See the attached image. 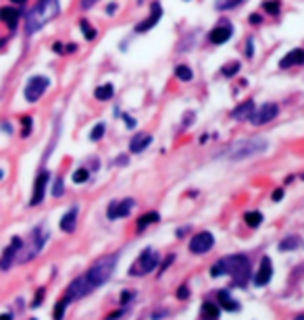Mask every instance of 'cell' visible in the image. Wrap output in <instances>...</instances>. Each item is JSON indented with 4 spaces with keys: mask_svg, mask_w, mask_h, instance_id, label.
I'll return each instance as SVG.
<instances>
[{
    "mask_svg": "<svg viewBox=\"0 0 304 320\" xmlns=\"http://www.w3.org/2000/svg\"><path fill=\"white\" fill-rule=\"evenodd\" d=\"M269 148V141L261 135L256 137H248V139H240L236 144H231L229 148H225L221 152V156L227 158V160H233V162H240V160H246V158H252V156H259L265 150Z\"/></svg>",
    "mask_w": 304,
    "mask_h": 320,
    "instance_id": "obj_4",
    "label": "cell"
},
{
    "mask_svg": "<svg viewBox=\"0 0 304 320\" xmlns=\"http://www.w3.org/2000/svg\"><path fill=\"white\" fill-rule=\"evenodd\" d=\"M158 262H160L158 254L154 250H150V247H146V250L138 256V260H134V264L130 266V277H144L154 270L158 266Z\"/></svg>",
    "mask_w": 304,
    "mask_h": 320,
    "instance_id": "obj_5",
    "label": "cell"
},
{
    "mask_svg": "<svg viewBox=\"0 0 304 320\" xmlns=\"http://www.w3.org/2000/svg\"><path fill=\"white\" fill-rule=\"evenodd\" d=\"M117 160H119V164H127V156H119Z\"/></svg>",
    "mask_w": 304,
    "mask_h": 320,
    "instance_id": "obj_49",
    "label": "cell"
},
{
    "mask_svg": "<svg viewBox=\"0 0 304 320\" xmlns=\"http://www.w3.org/2000/svg\"><path fill=\"white\" fill-rule=\"evenodd\" d=\"M175 77L181 79V81H192L194 73H192V69L188 65H177L175 67Z\"/></svg>",
    "mask_w": 304,
    "mask_h": 320,
    "instance_id": "obj_28",
    "label": "cell"
},
{
    "mask_svg": "<svg viewBox=\"0 0 304 320\" xmlns=\"http://www.w3.org/2000/svg\"><path fill=\"white\" fill-rule=\"evenodd\" d=\"M231 35H233L231 23H229V21H221L219 25H215L213 29L208 31V42L215 44V46H221V44H225V42L231 38Z\"/></svg>",
    "mask_w": 304,
    "mask_h": 320,
    "instance_id": "obj_11",
    "label": "cell"
},
{
    "mask_svg": "<svg viewBox=\"0 0 304 320\" xmlns=\"http://www.w3.org/2000/svg\"><path fill=\"white\" fill-rule=\"evenodd\" d=\"M117 8H119V4H117V2L107 4V15H115V13H117Z\"/></svg>",
    "mask_w": 304,
    "mask_h": 320,
    "instance_id": "obj_42",
    "label": "cell"
},
{
    "mask_svg": "<svg viewBox=\"0 0 304 320\" xmlns=\"http://www.w3.org/2000/svg\"><path fill=\"white\" fill-rule=\"evenodd\" d=\"M217 300H219L221 308H225V310H229V312H238L240 310V304L233 302L227 291H217Z\"/></svg>",
    "mask_w": 304,
    "mask_h": 320,
    "instance_id": "obj_21",
    "label": "cell"
},
{
    "mask_svg": "<svg viewBox=\"0 0 304 320\" xmlns=\"http://www.w3.org/2000/svg\"><path fill=\"white\" fill-rule=\"evenodd\" d=\"M302 179H304V175H302Z\"/></svg>",
    "mask_w": 304,
    "mask_h": 320,
    "instance_id": "obj_53",
    "label": "cell"
},
{
    "mask_svg": "<svg viewBox=\"0 0 304 320\" xmlns=\"http://www.w3.org/2000/svg\"><path fill=\"white\" fill-rule=\"evenodd\" d=\"M88 179H90V171L84 169V167L77 169V171L73 173V183H86Z\"/></svg>",
    "mask_w": 304,
    "mask_h": 320,
    "instance_id": "obj_33",
    "label": "cell"
},
{
    "mask_svg": "<svg viewBox=\"0 0 304 320\" xmlns=\"http://www.w3.org/2000/svg\"><path fill=\"white\" fill-rule=\"evenodd\" d=\"M104 133H107V125L98 123V125H94V129L90 131V139H92V141H98V139L104 137Z\"/></svg>",
    "mask_w": 304,
    "mask_h": 320,
    "instance_id": "obj_32",
    "label": "cell"
},
{
    "mask_svg": "<svg viewBox=\"0 0 304 320\" xmlns=\"http://www.w3.org/2000/svg\"><path fill=\"white\" fill-rule=\"evenodd\" d=\"M150 144H152V135L150 133H136L134 139L130 141V150L134 154H140V152H144Z\"/></svg>",
    "mask_w": 304,
    "mask_h": 320,
    "instance_id": "obj_20",
    "label": "cell"
},
{
    "mask_svg": "<svg viewBox=\"0 0 304 320\" xmlns=\"http://www.w3.org/2000/svg\"><path fill=\"white\" fill-rule=\"evenodd\" d=\"M48 86H50V79L46 77V75H33V77H29V81H27V86H25V100L27 102H38L40 98H42V94L48 90Z\"/></svg>",
    "mask_w": 304,
    "mask_h": 320,
    "instance_id": "obj_7",
    "label": "cell"
},
{
    "mask_svg": "<svg viewBox=\"0 0 304 320\" xmlns=\"http://www.w3.org/2000/svg\"><path fill=\"white\" fill-rule=\"evenodd\" d=\"M296 247H300V237H296V235H290V237H286L282 243H279V250H282V252L296 250Z\"/></svg>",
    "mask_w": 304,
    "mask_h": 320,
    "instance_id": "obj_26",
    "label": "cell"
},
{
    "mask_svg": "<svg viewBox=\"0 0 304 320\" xmlns=\"http://www.w3.org/2000/svg\"><path fill=\"white\" fill-rule=\"evenodd\" d=\"M79 27H81V31H84L86 40H94V38H96V29H92L88 21H81V23H79Z\"/></svg>",
    "mask_w": 304,
    "mask_h": 320,
    "instance_id": "obj_34",
    "label": "cell"
},
{
    "mask_svg": "<svg viewBox=\"0 0 304 320\" xmlns=\"http://www.w3.org/2000/svg\"><path fill=\"white\" fill-rule=\"evenodd\" d=\"M113 94H115L113 84H104V86H98V88H96L94 96H96V100H100V102H107V100L113 98Z\"/></svg>",
    "mask_w": 304,
    "mask_h": 320,
    "instance_id": "obj_23",
    "label": "cell"
},
{
    "mask_svg": "<svg viewBox=\"0 0 304 320\" xmlns=\"http://www.w3.org/2000/svg\"><path fill=\"white\" fill-rule=\"evenodd\" d=\"M2 320H13V316H10V312H4V314H2Z\"/></svg>",
    "mask_w": 304,
    "mask_h": 320,
    "instance_id": "obj_48",
    "label": "cell"
},
{
    "mask_svg": "<svg viewBox=\"0 0 304 320\" xmlns=\"http://www.w3.org/2000/svg\"><path fill=\"white\" fill-rule=\"evenodd\" d=\"M134 298H136L134 291H123V295H121V304H127V302L134 300Z\"/></svg>",
    "mask_w": 304,
    "mask_h": 320,
    "instance_id": "obj_37",
    "label": "cell"
},
{
    "mask_svg": "<svg viewBox=\"0 0 304 320\" xmlns=\"http://www.w3.org/2000/svg\"><path fill=\"white\" fill-rule=\"evenodd\" d=\"M134 206H136V202H134L132 198H125V200H121V202H113V204L109 206L107 216H109L111 220H115V218H125V216H130V212L134 210Z\"/></svg>",
    "mask_w": 304,
    "mask_h": 320,
    "instance_id": "obj_12",
    "label": "cell"
},
{
    "mask_svg": "<svg viewBox=\"0 0 304 320\" xmlns=\"http://www.w3.org/2000/svg\"><path fill=\"white\" fill-rule=\"evenodd\" d=\"M160 216H158V212H146V214H142L138 218V229L140 231H144L148 224H152V222H156Z\"/></svg>",
    "mask_w": 304,
    "mask_h": 320,
    "instance_id": "obj_24",
    "label": "cell"
},
{
    "mask_svg": "<svg viewBox=\"0 0 304 320\" xmlns=\"http://www.w3.org/2000/svg\"><path fill=\"white\" fill-rule=\"evenodd\" d=\"M123 121L127 123V127H130V129H134V127H136V121H134V118H132L130 114H123Z\"/></svg>",
    "mask_w": 304,
    "mask_h": 320,
    "instance_id": "obj_44",
    "label": "cell"
},
{
    "mask_svg": "<svg viewBox=\"0 0 304 320\" xmlns=\"http://www.w3.org/2000/svg\"><path fill=\"white\" fill-rule=\"evenodd\" d=\"M52 50H54L56 54H63V52H65V46H63L61 42H54V46H52Z\"/></svg>",
    "mask_w": 304,
    "mask_h": 320,
    "instance_id": "obj_43",
    "label": "cell"
},
{
    "mask_svg": "<svg viewBox=\"0 0 304 320\" xmlns=\"http://www.w3.org/2000/svg\"><path fill=\"white\" fill-rule=\"evenodd\" d=\"M160 17H162V6H160V2H152L150 15H148L142 23H138V25H136V31H138V33H146V31H150V29L160 21Z\"/></svg>",
    "mask_w": 304,
    "mask_h": 320,
    "instance_id": "obj_13",
    "label": "cell"
},
{
    "mask_svg": "<svg viewBox=\"0 0 304 320\" xmlns=\"http://www.w3.org/2000/svg\"><path fill=\"white\" fill-rule=\"evenodd\" d=\"M188 295H190V289L185 287V285L177 289V298H179V300H185V298H188Z\"/></svg>",
    "mask_w": 304,
    "mask_h": 320,
    "instance_id": "obj_38",
    "label": "cell"
},
{
    "mask_svg": "<svg viewBox=\"0 0 304 320\" xmlns=\"http://www.w3.org/2000/svg\"><path fill=\"white\" fill-rule=\"evenodd\" d=\"M65 192H63V177H56L54 179V185H52V196L54 198H61Z\"/></svg>",
    "mask_w": 304,
    "mask_h": 320,
    "instance_id": "obj_36",
    "label": "cell"
},
{
    "mask_svg": "<svg viewBox=\"0 0 304 320\" xmlns=\"http://www.w3.org/2000/svg\"><path fill=\"white\" fill-rule=\"evenodd\" d=\"M296 65H304V50L302 48L290 50L282 61H279V69H290V67H296Z\"/></svg>",
    "mask_w": 304,
    "mask_h": 320,
    "instance_id": "obj_17",
    "label": "cell"
},
{
    "mask_svg": "<svg viewBox=\"0 0 304 320\" xmlns=\"http://www.w3.org/2000/svg\"><path fill=\"white\" fill-rule=\"evenodd\" d=\"M282 198H284V189H275V192H273V200H275V202H279Z\"/></svg>",
    "mask_w": 304,
    "mask_h": 320,
    "instance_id": "obj_46",
    "label": "cell"
},
{
    "mask_svg": "<svg viewBox=\"0 0 304 320\" xmlns=\"http://www.w3.org/2000/svg\"><path fill=\"white\" fill-rule=\"evenodd\" d=\"M256 110V106H254V100H244L242 104H238L236 108L231 110V116L236 118V121H250V116L254 114Z\"/></svg>",
    "mask_w": 304,
    "mask_h": 320,
    "instance_id": "obj_16",
    "label": "cell"
},
{
    "mask_svg": "<svg viewBox=\"0 0 304 320\" xmlns=\"http://www.w3.org/2000/svg\"><path fill=\"white\" fill-rule=\"evenodd\" d=\"M294 320H304V314H300V316H296Z\"/></svg>",
    "mask_w": 304,
    "mask_h": 320,
    "instance_id": "obj_51",
    "label": "cell"
},
{
    "mask_svg": "<svg viewBox=\"0 0 304 320\" xmlns=\"http://www.w3.org/2000/svg\"><path fill=\"white\" fill-rule=\"evenodd\" d=\"M250 260L246 256H227L221 258L219 262L210 268V275L213 277H221V275H231L236 279L238 285H246V281L250 279Z\"/></svg>",
    "mask_w": 304,
    "mask_h": 320,
    "instance_id": "obj_2",
    "label": "cell"
},
{
    "mask_svg": "<svg viewBox=\"0 0 304 320\" xmlns=\"http://www.w3.org/2000/svg\"><path fill=\"white\" fill-rule=\"evenodd\" d=\"M263 10L269 15H279V10H282V2L279 0H265L263 2Z\"/></svg>",
    "mask_w": 304,
    "mask_h": 320,
    "instance_id": "obj_30",
    "label": "cell"
},
{
    "mask_svg": "<svg viewBox=\"0 0 304 320\" xmlns=\"http://www.w3.org/2000/svg\"><path fill=\"white\" fill-rule=\"evenodd\" d=\"M69 304H71V300H69L67 295H65V298H63L61 302H58V304L54 306V320H63L65 310H67V306H69Z\"/></svg>",
    "mask_w": 304,
    "mask_h": 320,
    "instance_id": "obj_31",
    "label": "cell"
},
{
    "mask_svg": "<svg viewBox=\"0 0 304 320\" xmlns=\"http://www.w3.org/2000/svg\"><path fill=\"white\" fill-rule=\"evenodd\" d=\"M42 298H44V289H40V291H38V298H36V302H33V306H40Z\"/></svg>",
    "mask_w": 304,
    "mask_h": 320,
    "instance_id": "obj_47",
    "label": "cell"
},
{
    "mask_svg": "<svg viewBox=\"0 0 304 320\" xmlns=\"http://www.w3.org/2000/svg\"><path fill=\"white\" fill-rule=\"evenodd\" d=\"M77 212L79 208L77 206H71L67 212H65V216L61 218V229L65 233H73L75 231V224H77Z\"/></svg>",
    "mask_w": 304,
    "mask_h": 320,
    "instance_id": "obj_19",
    "label": "cell"
},
{
    "mask_svg": "<svg viewBox=\"0 0 304 320\" xmlns=\"http://www.w3.org/2000/svg\"><path fill=\"white\" fill-rule=\"evenodd\" d=\"M142 2H144V0H138V4H142Z\"/></svg>",
    "mask_w": 304,
    "mask_h": 320,
    "instance_id": "obj_52",
    "label": "cell"
},
{
    "mask_svg": "<svg viewBox=\"0 0 304 320\" xmlns=\"http://www.w3.org/2000/svg\"><path fill=\"white\" fill-rule=\"evenodd\" d=\"M213 245H215V237H213V233L200 231L198 235L192 237V241H190V252H192V254H206V252L213 250Z\"/></svg>",
    "mask_w": 304,
    "mask_h": 320,
    "instance_id": "obj_10",
    "label": "cell"
},
{
    "mask_svg": "<svg viewBox=\"0 0 304 320\" xmlns=\"http://www.w3.org/2000/svg\"><path fill=\"white\" fill-rule=\"evenodd\" d=\"M219 310L221 306L219 304H213V302H204L202 306V320H219Z\"/></svg>",
    "mask_w": 304,
    "mask_h": 320,
    "instance_id": "obj_22",
    "label": "cell"
},
{
    "mask_svg": "<svg viewBox=\"0 0 304 320\" xmlns=\"http://www.w3.org/2000/svg\"><path fill=\"white\" fill-rule=\"evenodd\" d=\"M21 125H23V131H21V135H23V137H27V135L31 133V125H33L31 116H23V118H21Z\"/></svg>",
    "mask_w": 304,
    "mask_h": 320,
    "instance_id": "obj_35",
    "label": "cell"
},
{
    "mask_svg": "<svg viewBox=\"0 0 304 320\" xmlns=\"http://www.w3.org/2000/svg\"><path fill=\"white\" fill-rule=\"evenodd\" d=\"M277 114H279V106L275 102H267V104L261 106V108L254 110V114L250 116V123H254V125H267V123H271Z\"/></svg>",
    "mask_w": 304,
    "mask_h": 320,
    "instance_id": "obj_8",
    "label": "cell"
},
{
    "mask_svg": "<svg viewBox=\"0 0 304 320\" xmlns=\"http://www.w3.org/2000/svg\"><path fill=\"white\" fill-rule=\"evenodd\" d=\"M98 2V0H81V8H84V10H88V8H92V6H94Z\"/></svg>",
    "mask_w": 304,
    "mask_h": 320,
    "instance_id": "obj_40",
    "label": "cell"
},
{
    "mask_svg": "<svg viewBox=\"0 0 304 320\" xmlns=\"http://www.w3.org/2000/svg\"><path fill=\"white\" fill-rule=\"evenodd\" d=\"M250 23H252V25H259V23L263 21V17L261 15H250V19H248Z\"/></svg>",
    "mask_w": 304,
    "mask_h": 320,
    "instance_id": "obj_45",
    "label": "cell"
},
{
    "mask_svg": "<svg viewBox=\"0 0 304 320\" xmlns=\"http://www.w3.org/2000/svg\"><path fill=\"white\" fill-rule=\"evenodd\" d=\"M19 17H21V13H19L17 8H13V6H2V8H0V21H2L8 29L17 27Z\"/></svg>",
    "mask_w": 304,
    "mask_h": 320,
    "instance_id": "obj_18",
    "label": "cell"
},
{
    "mask_svg": "<svg viewBox=\"0 0 304 320\" xmlns=\"http://www.w3.org/2000/svg\"><path fill=\"white\" fill-rule=\"evenodd\" d=\"M10 2H13V4H25L27 0H10Z\"/></svg>",
    "mask_w": 304,
    "mask_h": 320,
    "instance_id": "obj_50",
    "label": "cell"
},
{
    "mask_svg": "<svg viewBox=\"0 0 304 320\" xmlns=\"http://www.w3.org/2000/svg\"><path fill=\"white\" fill-rule=\"evenodd\" d=\"M23 247V241L19 239V237H13V241H10V245H6L2 250V262H0V268L2 270H8L10 268V262L13 260H17V252Z\"/></svg>",
    "mask_w": 304,
    "mask_h": 320,
    "instance_id": "obj_14",
    "label": "cell"
},
{
    "mask_svg": "<svg viewBox=\"0 0 304 320\" xmlns=\"http://www.w3.org/2000/svg\"><path fill=\"white\" fill-rule=\"evenodd\" d=\"M244 220H246L248 227H259V224L263 222V214H261L259 210H250V212H246Z\"/></svg>",
    "mask_w": 304,
    "mask_h": 320,
    "instance_id": "obj_29",
    "label": "cell"
},
{
    "mask_svg": "<svg viewBox=\"0 0 304 320\" xmlns=\"http://www.w3.org/2000/svg\"><path fill=\"white\" fill-rule=\"evenodd\" d=\"M117 266V256H107V258H100L92 264L84 275L77 277L71 285L67 289V298L69 300H79L84 295L92 293L94 289H98L100 285H104L111 277H113V270Z\"/></svg>",
    "mask_w": 304,
    "mask_h": 320,
    "instance_id": "obj_1",
    "label": "cell"
},
{
    "mask_svg": "<svg viewBox=\"0 0 304 320\" xmlns=\"http://www.w3.org/2000/svg\"><path fill=\"white\" fill-rule=\"evenodd\" d=\"M246 56H248V58L254 56V42H252V40L246 42Z\"/></svg>",
    "mask_w": 304,
    "mask_h": 320,
    "instance_id": "obj_39",
    "label": "cell"
},
{
    "mask_svg": "<svg viewBox=\"0 0 304 320\" xmlns=\"http://www.w3.org/2000/svg\"><path fill=\"white\" fill-rule=\"evenodd\" d=\"M240 69H242V65L238 61H231V63L221 67V75H223V77H236L240 73Z\"/></svg>",
    "mask_w": 304,
    "mask_h": 320,
    "instance_id": "obj_27",
    "label": "cell"
},
{
    "mask_svg": "<svg viewBox=\"0 0 304 320\" xmlns=\"http://www.w3.org/2000/svg\"><path fill=\"white\" fill-rule=\"evenodd\" d=\"M50 171H40L38 177H36V183H33V194H31V200H29V204L31 206H38L44 202V196H46V185L50 183Z\"/></svg>",
    "mask_w": 304,
    "mask_h": 320,
    "instance_id": "obj_9",
    "label": "cell"
},
{
    "mask_svg": "<svg viewBox=\"0 0 304 320\" xmlns=\"http://www.w3.org/2000/svg\"><path fill=\"white\" fill-rule=\"evenodd\" d=\"M58 13H61V4H58V0H40V2L33 6L27 13V17H25L27 35L40 31L46 23H50L52 19H56Z\"/></svg>",
    "mask_w": 304,
    "mask_h": 320,
    "instance_id": "obj_3",
    "label": "cell"
},
{
    "mask_svg": "<svg viewBox=\"0 0 304 320\" xmlns=\"http://www.w3.org/2000/svg\"><path fill=\"white\" fill-rule=\"evenodd\" d=\"M192 121H194V112L190 110L188 114H185V118H183V121H181V125H183V129H185V127H188V125H190Z\"/></svg>",
    "mask_w": 304,
    "mask_h": 320,
    "instance_id": "obj_41",
    "label": "cell"
},
{
    "mask_svg": "<svg viewBox=\"0 0 304 320\" xmlns=\"http://www.w3.org/2000/svg\"><path fill=\"white\" fill-rule=\"evenodd\" d=\"M271 277H273V262H271V258H263L261 260V268H259V272L254 275V285H259V287H263V285H267L269 281H271Z\"/></svg>",
    "mask_w": 304,
    "mask_h": 320,
    "instance_id": "obj_15",
    "label": "cell"
},
{
    "mask_svg": "<svg viewBox=\"0 0 304 320\" xmlns=\"http://www.w3.org/2000/svg\"><path fill=\"white\" fill-rule=\"evenodd\" d=\"M244 2H246V0H217L215 8H217V10H233V8L242 6Z\"/></svg>",
    "mask_w": 304,
    "mask_h": 320,
    "instance_id": "obj_25",
    "label": "cell"
},
{
    "mask_svg": "<svg viewBox=\"0 0 304 320\" xmlns=\"http://www.w3.org/2000/svg\"><path fill=\"white\" fill-rule=\"evenodd\" d=\"M48 241V235H46L44 231H42V227H38L36 231L31 233V241L27 243V245H23L21 247V254H19V262H29L31 258H36L38 254H40V250L44 247V243Z\"/></svg>",
    "mask_w": 304,
    "mask_h": 320,
    "instance_id": "obj_6",
    "label": "cell"
}]
</instances>
